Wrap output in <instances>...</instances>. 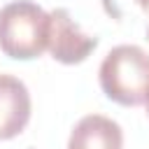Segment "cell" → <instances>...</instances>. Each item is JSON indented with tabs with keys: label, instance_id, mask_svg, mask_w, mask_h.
<instances>
[{
	"label": "cell",
	"instance_id": "6da1fadb",
	"mask_svg": "<svg viewBox=\"0 0 149 149\" xmlns=\"http://www.w3.org/2000/svg\"><path fill=\"white\" fill-rule=\"evenodd\" d=\"M98 81L102 93L123 107L144 105L149 98V54L137 44H119L100 63Z\"/></svg>",
	"mask_w": 149,
	"mask_h": 149
},
{
	"label": "cell",
	"instance_id": "7a4b0ae2",
	"mask_svg": "<svg viewBox=\"0 0 149 149\" xmlns=\"http://www.w3.org/2000/svg\"><path fill=\"white\" fill-rule=\"evenodd\" d=\"M49 12L33 0H12L0 9V51L14 61H33L47 51Z\"/></svg>",
	"mask_w": 149,
	"mask_h": 149
},
{
	"label": "cell",
	"instance_id": "3957f363",
	"mask_svg": "<svg viewBox=\"0 0 149 149\" xmlns=\"http://www.w3.org/2000/svg\"><path fill=\"white\" fill-rule=\"evenodd\" d=\"M95 47L98 37L84 33L65 7H56L49 12L47 51L51 54L54 61L63 65H79L95 51Z\"/></svg>",
	"mask_w": 149,
	"mask_h": 149
},
{
	"label": "cell",
	"instance_id": "277c9868",
	"mask_svg": "<svg viewBox=\"0 0 149 149\" xmlns=\"http://www.w3.org/2000/svg\"><path fill=\"white\" fill-rule=\"evenodd\" d=\"M33 100L28 86L14 74H0V140L21 135L30 121Z\"/></svg>",
	"mask_w": 149,
	"mask_h": 149
},
{
	"label": "cell",
	"instance_id": "5b68a950",
	"mask_svg": "<svg viewBox=\"0 0 149 149\" xmlns=\"http://www.w3.org/2000/svg\"><path fill=\"white\" fill-rule=\"evenodd\" d=\"M68 149H123V130L105 114H86L74 123Z\"/></svg>",
	"mask_w": 149,
	"mask_h": 149
},
{
	"label": "cell",
	"instance_id": "8992f818",
	"mask_svg": "<svg viewBox=\"0 0 149 149\" xmlns=\"http://www.w3.org/2000/svg\"><path fill=\"white\" fill-rule=\"evenodd\" d=\"M100 2L105 14L114 21H123L133 12H142V14L149 12V0H100Z\"/></svg>",
	"mask_w": 149,
	"mask_h": 149
},
{
	"label": "cell",
	"instance_id": "52a82bcc",
	"mask_svg": "<svg viewBox=\"0 0 149 149\" xmlns=\"http://www.w3.org/2000/svg\"><path fill=\"white\" fill-rule=\"evenodd\" d=\"M144 105H147V116H149V98H147V102H144Z\"/></svg>",
	"mask_w": 149,
	"mask_h": 149
},
{
	"label": "cell",
	"instance_id": "ba28073f",
	"mask_svg": "<svg viewBox=\"0 0 149 149\" xmlns=\"http://www.w3.org/2000/svg\"><path fill=\"white\" fill-rule=\"evenodd\" d=\"M147 40H149V26H147Z\"/></svg>",
	"mask_w": 149,
	"mask_h": 149
}]
</instances>
